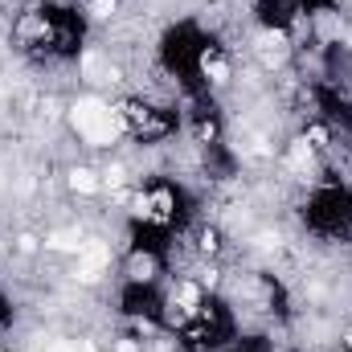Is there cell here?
<instances>
[{
	"instance_id": "2",
	"label": "cell",
	"mask_w": 352,
	"mask_h": 352,
	"mask_svg": "<svg viewBox=\"0 0 352 352\" xmlns=\"http://www.w3.org/2000/svg\"><path fill=\"white\" fill-rule=\"evenodd\" d=\"M107 258H111V254H107V246L90 242V246H82V250H78V270H74V274H78L82 283H94V278H98V270L107 266Z\"/></svg>"
},
{
	"instance_id": "9",
	"label": "cell",
	"mask_w": 352,
	"mask_h": 352,
	"mask_svg": "<svg viewBox=\"0 0 352 352\" xmlns=\"http://www.w3.org/2000/svg\"><path fill=\"white\" fill-rule=\"evenodd\" d=\"M115 12V0H94V16H111Z\"/></svg>"
},
{
	"instance_id": "5",
	"label": "cell",
	"mask_w": 352,
	"mask_h": 352,
	"mask_svg": "<svg viewBox=\"0 0 352 352\" xmlns=\"http://www.w3.org/2000/svg\"><path fill=\"white\" fill-rule=\"evenodd\" d=\"M263 58L270 62V66L283 58V37H278V33H263Z\"/></svg>"
},
{
	"instance_id": "6",
	"label": "cell",
	"mask_w": 352,
	"mask_h": 352,
	"mask_svg": "<svg viewBox=\"0 0 352 352\" xmlns=\"http://www.w3.org/2000/svg\"><path fill=\"white\" fill-rule=\"evenodd\" d=\"M291 168H311V148H307V140H299V144L291 148Z\"/></svg>"
},
{
	"instance_id": "10",
	"label": "cell",
	"mask_w": 352,
	"mask_h": 352,
	"mask_svg": "<svg viewBox=\"0 0 352 352\" xmlns=\"http://www.w3.org/2000/svg\"><path fill=\"white\" fill-rule=\"evenodd\" d=\"M135 274L148 278V274H152V263H148V258H135Z\"/></svg>"
},
{
	"instance_id": "12",
	"label": "cell",
	"mask_w": 352,
	"mask_h": 352,
	"mask_svg": "<svg viewBox=\"0 0 352 352\" xmlns=\"http://www.w3.org/2000/svg\"><path fill=\"white\" fill-rule=\"evenodd\" d=\"M349 349H352V340H349Z\"/></svg>"
},
{
	"instance_id": "4",
	"label": "cell",
	"mask_w": 352,
	"mask_h": 352,
	"mask_svg": "<svg viewBox=\"0 0 352 352\" xmlns=\"http://www.w3.org/2000/svg\"><path fill=\"white\" fill-rule=\"evenodd\" d=\"M70 188H78V192H98V176L90 173V168H74V173H70Z\"/></svg>"
},
{
	"instance_id": "1",
	"label": "cell",
	"mask_w": 352,
	"mask_h": 352,
	"mask_svg": "<svg viewBox=\"0 0 352 352\" xmlns=\"http://www.w3.org/2000/svg\"><path fill=\"white\" fill-rule=\"evenodd\" d=\"M70 123H74V131L94 144V148H107V144H115V135H119V119H115V111L107 107V102H98V98H82L74 111H70Z\"/></svg>"
},
{
	"instance_id": "8",
	"label": "cell",
	"mask_w": 352,
	"mask_h": 352,
	"mask_svg": "<svg viewBox=\"0 0 352 352\" xmlns=\"http://www.w3.org/2000/svg\"><path fill=\"white\" fill-rule=\"evenodd\" d=\"M173 303H180V307H192V303H197V287H180V295H173Z\"/></svg>"
},
{
	"instance_id": "13",
	"label": "cell",
	"mask_w": 352,
	"mask_h": 352,
	"mask_svg": "<svg viewBox=\"0 0 352 352\" xmlns=\"http://www.w3.org/2000/svg\"><path fill=\"white\" fill-rule=\"evenodd\" d=\"M0 352H4V349H0Z\"/></svg>"
},
{
	"instance_id": "11",
	"label": "cell",
	"mask_w": 352,
	"mask_h": 352,
	"mask_svg": "<svg viewBox=\"0 0 352 352\" xmlns=\"http://www.w3.org/2000/svg\"><path fill=\"white\" fill-rule=\"evenodd\" d=\"M21 250H25V254H33V250H37V238H33V234H25V238H21Z\"/></svg>"
},
{
	"instance_id": "7",
	"label": "cell",
	"mask_w": 352,
	"mask_h": 352,
	"mask_svg": "<svg viewBox=\"0 0 352 352\" xmlns=\"http://www.w3.org/2000/svg\"><path fill=\"white\" fill-rule=\"evenodd\" d=\"M205 74H209L213 82H226V74H230V70H226V62H221V58H205Z\"/></svg>"
},
{
	"instance_id": "3",
	"label": "cell",
	"mask_w": 352,
	"mask_h": 352,
	"mask_svg": "<svg viewBox=\"0 0 352 352\" xmlns=\"http://www.w3.org/2000/svg\"><path fill=\"white\" fill-rule=\"evenodd\" d=\"M45 246H50V250H82L78 234H70V230H58V234H50V238H45Z\"/></svg>"
}]
</instances>
